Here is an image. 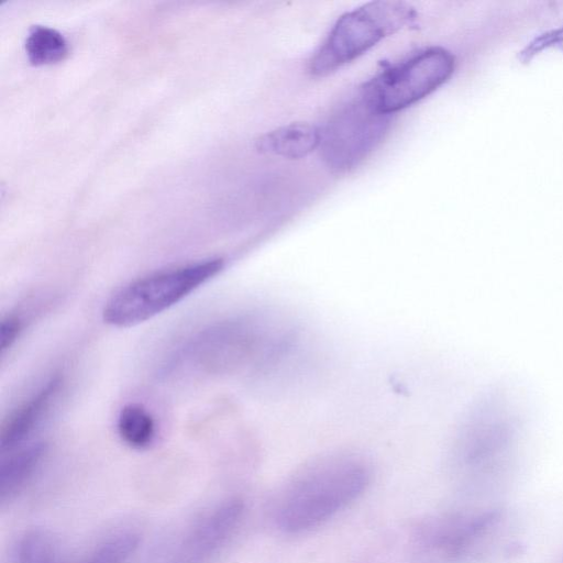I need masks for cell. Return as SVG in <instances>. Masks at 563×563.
Listing matches in <instances>:
<instances>
[{"label": "cell", "instance_id": "1", "mask_svg": "<svg viewBox=\"0 0 563 563\" xmlns=\"http://www.w3.org/2000/svg\"><path fill=\"white\" fill-rule=\"evenodd\" d=\"M371 481V464L357 453L335 452L314 459L278 493L274 522L288 534L311 531L357 500Z\"/></svg>", "mask_w": 563, "mask_h": 563}, {"label": "cell", "instance_id": "2", "mask_svg": "<svg viewBox=\"0 0 563 563\" xmlns=\"http://www.w3.org/2000/svg\"><path fill=\"white\" fill-rule=\"evenodd\" d=\"M223 265L222 258L213 257L140 277L107 300L103 320L114 327L144 322L184 299Z\"/></svg>", "mask_w": 563, "mask_h": 563}, {"label": "cell", "instance_id": "3", "mask_svg": "<svg viewBox=\"0 0 563 563\" xmlns=\"http://www.w3.org/2000/svg\"><path fill=\"white\" fill-rule=\"evenodd\" d=\"M416 15V10L402 1H373L343 14L311 58L310 73L327 76L335 71L412 23Z\"/></svg>", "mask_w": 563, "mask_h": 563}, {"label": "cell", "instance_id": "4", "mask_svg": "<svg viewBox=\"0 0 563 563\" xmlns=\"http://www.w3.org/2000/svg\"><path fill=\"white\" fill-rule=\"evenodd\" d=\"M454 68L451 52L430 47L380 73L360 93L375 110L390 115L433 92L451 77Z\"/></svg>", "mask_w": 563, "mask_h": 563}, {"label": "cell", "instance_id": "5", "mask_svg": "<svg viewBox=\"0 0 563 563\" xmlns=\"http://www.w3.org/2000/svg\"><path fill=\"white\" fill-rule=\"evenodd\" d=\"M390 115L375 110L358 92L343 104L321 131V154L334 173L358 165L382 141Z\"/></svg>", "mask_w": 563, "mask_h": 563}, {"label": "cell", "instance_id": "6", "mask_svg": "<svg viewBox=\"0 0 563 563\" xmlns=\"http://www.w3.org/2000/svg\"><path fill=\"white\" fill-rule=\"evenodd\" d=\"M496 521L492 512L428 518L412 533L411 563H464L481 547Z\"/></svg>", "mask_w": 563, "mask_h": 563}, {"label": "cell", "instance_id": "7", "mask_svg": "<svg viewBox=\"0 0 563 563\" xmlns=\"http://www.w3.org/2000/svg\"><path fill=\"white\" fill-rule=\"evenodd\" d=\"M244 514L245 504L239 497L202 511L174 542L166 563H211L235 536Z\"/></svg>", "mask_w": 563, "mask_h": 563}, {"label": "cell", "instance_id": "8", "mask_svg": "<svg viewBox=\"0 0 563 563\" xmlns=\"http://www.w3.org/2000/svg\"><path fill=\"white\" fill-rule=\"evenodd\" d=\"M60 376L52 377L11 415L1 431L2 453L22 446L51 407L60 388Z\"/></svg>", "mask_w": 563, "mask_h": 563}, {"label": "cell", "instance_id": "9", "mask_svg": "<svg viewBox=\"0 0 563 563\" xmlns=\"http://www.w3.org/2000/svg\"><path fill=\"white\" fill-rule=\"evenodd\" d=\"M320 142L321 130L309 123L296 122L263 134L255 146L264 154L297 159L320 146Z\"/></svg>", "mask_w": 563, "mask_h": 563}, {"label": "cell", "instance_id": "10", "mask_svg": "<svg viewBox=\"0 0 563 563\" xmlns=\"http://www.w3.org/2000/svg\"><path fill=\"white\" fill-rule=\"evenodd\" d=\"M46 445L33 442L2 453L0 463V500H12L35 474L44 457Z\"/></svg>", "mask_w": 563, "mask_h": 563}, {"label": "cell", "instance_id": "11", "mask_svg": "<svg viewBox=\"0 0 563 563\" xmlns=\"http://www.w3.org/2000/svg\"><path fill=\"white\" fill-rule=\"evenodd\" d=\"M140 543V532L131 526L118 527L102 536L92 547L65 563H126Z\"/></svg>", "mask_w": 563, "mask_h": 563}, {"label": "cell", "instance_id": "12", "mask_svg": "<svg viewBox=\"0 0 563 563\" xmlns=\"http://www.w3.org/2000/svg\"><path fill=\"white\" fill-rule=\"evenodd\" d=\"M117 428L122 441L133 449H146L155 440L154 418L140 404H128L121 409Z\"/></svg>", "mask_w": 563, "mask_h": 563}, {"label": "cell", "instance_id": "13", "mask_svg": "<svg viewBox=\"0 0 563 563\" xmlns=\"http://www.w3.org/2000/svg\"><path fill=\"white\" fill-rule=\"evenodd\" d=\"M65 558L59 541L42 529L26 531L14 550V563H64Z\"/></svg>", "mask_w": 563, "mask_h": 563}, {"label": "cell", "instance_id": "14", "mask_svg": "<svg viewBox=\"0 0 563 563\" xmlns=\"http://www.w3.org/2000/svg\"><path fill=\"white\" fill-rule=\"evenodd\" d=\"M25 51L34 65L57 63L68 53L65 37L55 29L44 25L33 26L25 41Z\"/></svg>", "mask_w": 563, "mask_h": 563}, {"label": "cell", "instance_id": "15", "mask_svg": "<svg viewBox=\"0 0 563 563\" xmlns=\"http://www.w3.org/2000/svg\"><path fill=\"white\" fill-rule=\"evenodd\" d=\"M550 46H556L563 52V26L543 32L531 40L518 54L521 63H529L537 54Z\"/></svg>", "mask_w": 563, "mask_h": 563}, {"label": "cell", "instance_id": "16", "mask_svg": "<svg viewBox=\"0 0 563 563\" xmlns=\"http://www.w3.org/2000/svg\"><path fill=\"white\" fill-rule=\"evenodd\" d=\"M22 328V322L16 316H8L1 321L0 339L1 352L10 349L19 336Z\"/></svg>", "mask_w": 563, "mask_h": 563}]
</instances>
